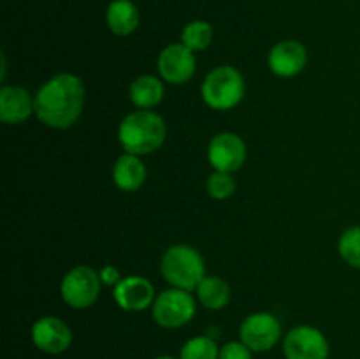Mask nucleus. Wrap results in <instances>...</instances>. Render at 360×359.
I'll return each mask as SVG.
<instances>
[{"label": "nucleus", "instance_id": "23", "mask_svg": "<svg viewBox=\"0 0 360 359\" xmlns=\"http://www.w3.org/2000/svg\"><path fill=\"white\" fill-rule=\"evenodd\" d=\"M218 359H253V352L239 341H227L220 347V355Z\"/></svg>", "mask_w": 360, "mask_h": 359}, {"label": "nucleus", "instance_id": "22", "mask_svg": "<svg viewBox=\"0 0 360 359\" xmlns=\"http://www.w3.org/2000/svg\"><path fill=\"white\" fill-rule=\"evenodd\" d=\"M206 190L210 197L217 201H225L236 192V180L232 172L214 171L207 176Z\"/></svg>", "mask_w": 360, "mask_h": 359}, {"label": "nucleus", "instance_id": "1", "mask_svg": "<svg viewBox=\"0 0 360 359\" xmlns=\"http://www.w3.org/2000/svg\"><path fill=\"white\" fill-rule=\"evenodd\" d=\"M86 90L79 76L60 73L49 77L34 97L35 116L49 129L65 130L79 120Z\"/></svg>", "mask_w": 360, "mask_h": 359}, {"label": "nucleus", "instance_id": "6", "mask_svg": "<svg viewBox=\"0 0 360 359\" xmlns=\"http://www.w3.org/2000/svg\"><path fill=\"white\" fill-rule=\"evenodd\" d=\"M101 289L102 282L98 271L79 264V266L67 271L65 277L62 278L60 294H62L65 305H69L70 308L84 310L95 305V301L101 296Z\"/></svg>", "mask_w": 360, "mask_h": 359}, {"label": "nucleus", "instance_id": "14", "mask_svg": "<svg viewBox=\"0 0 360 359\" xmlns=\"http://www.w3.org/2000/svg\"><path fill=\"white\" fill-rule=\"evenodd\" d=\"M35 115L34 99L21 87H2L0 90V120L7 125H20Z\"/></svg>", "mask_w": 360, "mask_h": 359}, {"label": "nucleus", "instance_id": "18", "mask_svg": "<svg viewBox=\"0 0 360 359\" xmlns=\"http://www.w3.org/2000/svg\"><path fill=\"white\" fill-rule=\"evenodd\" d=\"M195 292L200 305L207 310H221L231 301V287L224 278L217 275H206Z\"/></svg>", "mask_w": 360, "mask_h": 359}, {"label": "nucleus", "instance_id": "12", "mask_svg": "<svg viewBox=\"0 0 360 359\" xmlns=\"http://www.w3.org/2000/svg\"><path fill=\"white\" fill-rule=\"evenodd\" d=\"M308 63V49L294 39H287L271 48L267 55V65L278 77H294L304 70Z\"/></svg>", "mask_w": 360, "mask_h": 359}, {"label": "nucleus", "instance_id": "20", "mask_svg": "<svg viewBox=\"0 0 360 359\" xmlns=\"http://www.w3.org/2000/svg\"><path fill=\"white\" fill-rule=\"evenodd\" d=\"M220 347L211 336H193L179 351V359H218Z\"/></svg>", "mask_w": 360, "mask_h": 359}, {"label": "nucleus", "instance_id": "7", "mask_svg": "<svg viewBox=\"0 0 360 359\" xmlns=\"http://www.w3.org/2000/svg\"><path fill=\"white\" fill-rule=\"evenodd\" d=\"M239 340L255 354L267 352L281 340V322L274 313L255 312L246 317L239 327Z\"/></svg>", "mask_w": 360, "mask_h": 359}, {"label": "nucleus", "instance_id": "9", "mask_svg": "<svg viewBox=\"0 0 360 359\" xmlns=\"http://www.w3.org/2000/svg\"><path fill=\"white\" fill-rule=\"evenodd\" d=\"M195 53L183 42L165 46L157 60L158 74L171 84H185L195 74Z\"/></svg>", "mask_w": 360, "mask_h": 359}, {"label": "nucleus", "instance_id": "11", "mask_svg": "<svg viewBox=\"0 0 360 359\" xmlns=\"http://www.w3.org/2000/svg\"><path fill=\"white\" fill-rule=\"evenodd\" d=\"M32 341L46 354H62L72 345V331L58 317L46 315L35 320L32 326Z\"/></svg>", "mask_w": 360, "mask_h": 359}, {"label": "nucleus", "instance_id": "16", "mask_svg": "<svg viewBox=\"0 0 360 359\" xmlns=\"http://www.w3.org/2000/svg\"><path fill=\"white\" fill-rule=\"evenodd\" d=\"M141 14L136 4L130 0H112L105 11V23L115 35L127 37L139 27Z\"/></svg>", "mask_w": 360, "mask_h": 359}, {"label": "nucleus", "instance_id": "5", "mask_svg": "<svg viewBox=\"0 0 360 359\" xmlns=\"http://www.w3.org/2000/svg\"><path fill=\"white\" fill-rule=\"evenodd\" d=\"M195 298L190 291L171 287L162 291L151 306L153 320L164 329H178L195 317Z\"/></svg>", "mask_w": 360, "mask_h": 359}, {"label": "nucleus", "instance_id": "15", "mask_svg": "<svg viewBox=\"0 0 360 359\" xmlns=\"http://www.w3.org/2000/svg\"><path fill=\"white\" fill-rule=\"evenodd\" d=\"M146 165L139 155L123 153L112 165V182L123 192H136L146 182Z\"/></svg>", "mask_w": 360, "mask_h": 359}, {"label": "nucleus", "instance_id": "19", "mask_svg": "<svg viewBox=\"0 0 360 359\" xmlns=\"http://www.w3.org/2000/svg\"><path fill=\"white\" fill-rule=\"evenodd\" d=\"M211 41H213V27L204 20L190 21L181 32V42L193 53L204 51Z\"/></svg>", "mask_w": 360, "mask_h": 359}, {"label": "nucleus", "instance_id": "3", "mask_svg": "<svg viewBox=\"0 0 360 359\" xmlns=\"http://www.w3.org/2000/svg\"><path fill=\"white\" fill-rule=\"evenodd\" d=\"M160 271L169 285L183 291H195L206 277V263L197 248L186 243L169 246L160 260Z\"/></svg>", "mask_w": 360, "mask_h": 359}, {"label": "nucleus", "instance_id": "25", "mask_svg": "<svg viewBox=\"0 0 360 359\" xmlns=\"http://www.w3.org/2000/svg\"><path fill=\"white\" fill-rule=\"evenodd\" d=\"M155 359H176V358H171V355H158V358Z\"/></svg>", "mask_w": 360, "mask_h": 359}, {"label": "nucleus", "instance_id": "21", "mask_svg": "<svg viewBox=\"0 0 360 359\" xmlns=\"http://www.w3.org/2000/svg\"><path fill=\"white\" fill-rule=\"evenodd\" d=\"M338 252H340L341 259L352 267L360 270V227L354 225L348 227L343 234L340 236L338 241Z\"/></svg>", "mask_w": 360, "mask_h": 359}, {"label": "nucleus", "instance_id": "8", "mask_svg": "<svg viewBox=\"0 0 360 359\" xmlns=\"http://www.w3.org/2000/svg\"><path fill=\"white\" fill-rule=\"evenodd\" d=\"M329 352L326 334L315 326H295L283 338L285 359H327Z\"/></svg>", "mask_w": 360, "mask_h": 359}, {"label": "nucleus", "instance_id": "24", "mask_svg": "<svg viewBox=\"0 0 360 359\" xmlns=\"http://www.w3.org/2000/svg\"><path fill=\"white\" fill-rule=\"evenodd\" d=\"M98 275H101L102 285H108V287H116L123 278L118 267L112 266V264H105V266H102L101 271H98Z\"/></svg>", "mask_w": 360, "mask_h": 359}, {"label": "nucleus", "instance_id": "2", "mask_svg": "<svg viewBox=\"0 0 360 359\" xmlns=\"http://www.w3.org/2000/svg\"><path fill=\"white\" fill-rule=\"evenodd\" d=\"M167 137V125L158 113L137 109L120 122L118 141L127 153L150 155L162 148Z\"/></svg>", "mask_w": 360, "mask_h": 359}, {"label": "nucleus", "instance_id": "13", "mask_svg": "<svg viewBox=\"0 0 360 359\" xmlns=\"http://www.w3.org/2000/svg\"><path fill=\"white\" fill-rule=\"evenodd\" d=\"M116 305L125 312H143L155 303V287L146 277L130 275L122 278L112 291Z\"/></svg>", "mask_w": 360, "mask_h": 359}, {"label": "nucleus", "instance_id": "4", "mask_svg": "<svg viewBox=\"0 0 360 359\" xmlns=\"http://www.w3.org/2000/svg\"><path fill=\"white\" fill-rule=\"evenodd\" d=\"M246 83L243 74L232 65H218L206 74L200 87L204 102L214 111H231L243 101Z\"/></svg>", "mask_w": 360, "mask_h": 359}, {"label": "nucleus", "instance_id": "17", "mask_svg": "<svg viewBox=\"0 0 360 359\" xmlns=\"http://www.w3.org/2000/svg\"><path fill=\"white\" fill-rule=\"evenodd\" d=\"M164 94L165 87L162 80H158L157 76H151V74L136 77L129 88L130 101L139 109H151L158 106L164 99Z\"/></svg>", "mask_w": 360, "mask_h": 359}, {"label": "nucleus", "instance_id": "10", "mask_svg": "<svg viewBox=\"0 0 360 359\" xmlns=\"http://www.w3.org/2000/svg\"><path fill=\"white\" fill-rule=\"evenodd\" d=\"M207 160L214 171L236 172L246 162V144L234 132H220L211 137L207 146Z\"/></svg>", "mask_w": 360, "mask_h": 359}]
</instances>
